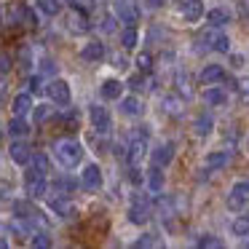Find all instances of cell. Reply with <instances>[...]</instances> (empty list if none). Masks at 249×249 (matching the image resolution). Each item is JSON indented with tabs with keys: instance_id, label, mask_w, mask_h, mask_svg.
Wrapping results in <instances>:
<instances>
[{
	"instance_id": "cell-1",
	"label": "cell",
	"mask_w": 249,
	"mask_h": 249,
	"mask_svg": "<svg viewBox=\"0 0 249 249\" xmlns=\"http://www.w3.org/2000/svg\"><path fill=\"white\" fill-rule=\"evenodd\" d=\"M51 156H54V161L59 163L62 169L72 172V169L83 166L86 147H83V142L75 140V137H62V140H56L54 145H51Z\"/></svg>"
},
{
	"instance_id": "cell-2",
	"label": "cell",
	"mask_w": 249,
	"mask_h": 249,
	"mask_svg": "<svg viewBox=\"0 0 249 249\" xmlns=\"http://www.w3.org/2000/svg\"><path fill=\"white\" fill-rule=\"evenodd\" d=\"M249 206V179H233L225 193V209L231 214H238Z\"/></svg>"
},
{
	"instance_id": "cell-3",
	"label": "cell",
	"mask_w": 249,
	"mask_h": 249,
	"mask_svg": "<svg viewBox=\"0 0 249 249\" xmlns=\"http://www.w3.org/2000/svg\"><path fill=\"white\" fill-rule=\"evenodd\" d=\"M174 14H177L179 24H185V27H196V24L204 22L206 6H204V0H179Z\"/></svg>"
},
{
	"instance_id": "cell-4",
	"label": "cell",
	"mask_w": 249,
	"mask_h": 249,
	"mask_svg": "<svg viewBox=\"0 0 249 249\" xmlns=\"http://www.w3.org/2000/svg\"><path fill=\"white\" fill-rule=\"evenodd\" d=\"M22 185H24V193H27V198H33V201H35V198H46V196H49V190H51L49 174L38 172V169H33V166H30V172H24Z\"/></svg>"
},
{
	"instance_id": "cell-5",
	"label": "cell",
	"mask_w": 249,
	"mask_h": 249,
	"mask_svg": "<svg viewBox=\"0 0 249 249\" xmlns=\"http://www.w3.org/2000/svg\"><path fill=\"white\" fill-rule=\"evenodd\" d=\"M150 198L142 193H131V201H129V209H126V220L131 222V225L137 228H145L147 222H150Z\"/></svg>"
},
{
	"instance_id": "cell-6",
	"label": "cell",
	"mask_w": 249,
	"mask_h": 249,
	"mask_svg": "<svg viewBox=\"0 0 249 249\" xmlns=\"http://www.w3.org/2000/svg\"><path fill=\"white\" fill-rule=\"evenodd\" d=\"M81 190L83 193H99L105 185V172L99 166V161H89L81 166Z\"/></svg>"
},
{
	"instance_id": "cell-7",
	"label": "cell",
	"mask_w": 249,
	"mask_h": 249,
	"mask_svg": "<svg viewBox=\"0 0 249 249\" xmlns=\"http://www.w3.org/2000/svg\"><path fill=\"white\" fill-rule=\"evenodd\" d=\"M46 97L51 99V102L56 105V107H70L72 105V86L70 81H65V78H51L49 83H46Z\"/></svg>"
},
{
	"instance_id": "cell-8",
	"label": "cell",
	"mask_w": 249,
	"mask_h": 249,
	"mask_svg": "<svg viewBox=\"0 0 249 249\" xmlns=\"http://www.w3.org/2000/svg\"><path fill=\"white\" fill-rule=\"evenodd\" d=\"M89 124L97 134H110L113 131V113L110 107H105V102H91L89 105Z\"/></svg>"
},
{
	"instance_id": "cell-9",
	"label": "cell",
	"mask_w": 249,
	"mask_h": 249,
	"mask_svg": "<svg viewBox=\"0 0 249 249\" xmlns=\"http://www.w3.org/2000/svg\"><path fill=\"white\" fill-rule=\"evenodd\" d=\"M110 11L118 17V22L124 27H137V22H140V8H137L134 0H113Z\"/></svg>"
},
{
	"instance_id": "cell-10",
	"label": "cell",
	"mask_w": 249,
	"mask_h": 249,
	"mask_svg": "<svg viewBox=\"0 0 249 249\" xmlns=\"http://www.w3.org/2000/svg\"><path fill=\"white\" fill-rule=\"evenodd\" d=\"M105 56H107V49H105V43L99 38L86 40V43L78 49V59L86 62V65H102Z\"/></svg>"
},
{
	"instance_id": "cell-11",
	"label": "cell",
	"mask_w": 249,
	"mask_h": 249,
	"mask_svg": "<svg viewBox=\"0 0 249 249\" xmlns=\"http://www.w3.org/2000/svg\"><path fill=\"white\" fill-rule=\"evenodd\" d=\"M201 102H204L206 107H212V110H220V107H228L231 94H228L225 86L212 83V86H204V91H201Z\"/></svg>"
},
{
	"instance_id": "cell-12",
	"label": "cell",
	"mask_w": 249,
	"mask_h": 249,
	"mask_svg": "<svg viewBox=\"0 0 249 249\" xmlns=\"http://www.w3.org/2000/svg\"><path fill=\"white\" fill-rule=\"evenodd\" d=\"M46 209H49L51 217H56V220H70V217L75 214V204H72L70 196H65V193L51 196V198L46 201Z\"/></svg>"
},
{
	"instance_id": "cell-13",
	"label": "cell",
	"mask_w": 249,
	"mask_h": 249,
	"mask_svg": "<svg viewBox=\"0 0 249 249\" xmlns=\"http://www.w3.org/2000/svg\"><path fill=\"white\" fill-rule=\"evenodd\" d=\"M233 161V153L231 147H217V150H209L204 158H201V163H204L206 172H222V169H228V163Z\"/></svg>"
},
{
	"instance_id": "cell-14",
	"label": "cell",
	"mask_w": 249,
	"mask_h": 249,
	"mask_svg": "<svg viewBox=\"0 0 249 249\" xmlns=\"http://www.w3.org/2000/svg\"><path fill=\"white\" fill-rule=\"evenodd\" d=\"M174 156H177V142L174 140H161V142H156L153 150H150V161L156 163V166H163V169L174 161Z\"/></svg>"
},
{
	"instance_id": "cell-15",
	"label": "cell",
	"mask_w": 249,
	"mask_h": 249,
	"mask_svg": "<svg viewBox=\"0 0 249 249\" xmlns=\"http://www.w3.org/2000/svg\"><path fill=\"white\" fill-rule=\"evenodd\" d=\"M233 19H236V11H233V8H228V6H212V8H206L204 22H206V27L225 30Z\"/></svg>"
},
{
	"instance_id": "cell-16",
	"label": "cell",
	"mask_w": 249,
	"mask_h": 249,
	"mask_svg": "<svg viewBox=\"0 0 249 249\" xmlns=\"http://www.w3.org/2000/svg\"><path fill=\"white\" fill-rule=\"evenodd\" d=\"M147 153H150L147 137L134 134V140H131L129 145H126V163H129V166H142V161H145Z\"/></svg>"
},
{
	"instance_id": "cell-17",
	"label": "cell",
	"mask_w": 249,
	"mask_h": 249,
	"mask_svg": "<svg viewBox=\"0 0 249 249\" xmlns=\"http://www.w3.org/2000/svg\"><path fill=\"white\" fill-rule=\"evenodd\" d=\"M124 89H126V83L121 81V78H102L97 91H99V99H102V102H118V99L124 97Z\"/></svg>"
},
{
	"instance_id": "cell-18",
	"label": "cell",
	"mask_w": 249,
	"mask_h": 249,
	"mask_svg": "<svg viewBox=\"0 0 249 249\" xmlns=\"http://www.w3.org/2000/svg\"><path fill=\"white\" fill-rule=\"evenodd\" d=\"M115 105H118V113L124 115V118H142V115H145V102L137 97V91L134 94H124Z\"/></svg>"
},
{
	"instance_id": "cell-19",
	"label": "cell",
	"mask_w": 249,
	"mask_h": 249,
	"mask_svg": "<svg viewBox=\"0 0 249 249\" xmlns=\"http://www.w3.org/2000/svg\"><path fill=\"white\" fill-rule=\"evenodd\" d=\"M8 110H11V115H33V110H35V99H33V91H19V94H14L11 97V102H8Z\"/></svg>"
},
{
	"instance_id": "cell-20",
	"label": "cell",
	"mask_w": 249,
	"mask_h": 249,
	"mask_svg": "<svg viewBox=\"0 0 249 249\" xmlns=\"http://www.w3.org/2000/svg\"><path fill=\"white\" fill-rule=\"evenodd\" d=\"M6 134L11 137V140H27V137L33 134V124H30L24 115H11V118L6 121Z\"/></svg>"
},
{
	"instance_id": "cell-21",
	"label": "cell",
	"mask_w": 249,
	"mask_h": 249,
	"mask_svg": "<svg viewBox=\"0 0 249 249\" xmlns=\"http://www.w3.org/2000/svg\"><path fill=\"white\" fill-rule=\"evenodd\" d=\"M225 78H228V72H225V67H222L220 62H206V65L198 70V81H201V86H212V83H222Z\"/></svg>"
},
{
	"instance_id": "cell-22",
	"label": "cell",
	"mask_w": 249,
	"mask_h": 249,
	"mask_svg": "<svg viewBox=\"0 0 249 249\" xmlns=\"http://www.w3.org/2000/svg\"><path fill=\"white\" fill-rule=\"evenodd\" d=\"M214 115L206 113V110H201V113H196L193 124H190V129H193V134L198 137V140H206V137L214 134Z\"/></svg>"
},
{
	"instance_id": "cell-23",
	"label": "cell",
	"mask_w": 249,
	"mask_h": 249,
	"mask_svg": "<svg viewBox=\"0 0 249 249\" xmlns=\"http://www.w3.org/2000/svg\"><path fill=\"white\" fill-rule=\"evenodd\" d=\"M8 158H11L17 166H30V161H33V147L24 140H11V145H8Z\"/></svg>"
},
{
	"instance_id": "cell-24",
	"label": "cell",
	"mask_w": 249,
	"mask_h": 249,
	"mask_svg": "<svg viewBox=\"0 0 249 249\" xmlns=\"http://www.w3.org/2000/svg\"><path fill=\"white\" fill-rule=\"evenodd\" d=\"M158 105H161V113L169 115V118H179V115L185 113L182 94H163V97L158 99Z\"/></svg>"
},
{
	"instance_id": "cell-25",
	"label": "cell",
	"mask_w": 249,
	"mask_h": 249,
	"mask_svg": "<svg viewBox=\"0 0 249 249\" xmlns=\"http://www.w3.org/2000/svg\"><path fill=\"white\" fill-rule=\"evenodd\" d=\"M145 188L150 190L153 196H161V193H163V188H166V174H163V166H156V163H153V166L147 169V182H145Z\"/></svg>"
},
{
	"instance_id": "cell-26",
	"label": "cell",
	"mask_w": 249,
	"mask_h": 249,
	"mask_svg": "<svg viewBox=\"0 0 249 249\" xmlns=\"http://www.w3.org/2000/svg\"><path fill=\"white\" fill-rule=\"evenodd\" d=\"M67 30H70L72 35H86L89 30H91V24H89L86 14L78 8V11H72L70 17H67Z\"/></svg>"
},
{
	"instance_id": "cell-27",
	"label": "cell",
	"mask_w": 249,
	"mask_h": 249,
	"mask_svg": "<svg viewBox=\"0 0 249 249\" xmlns=\"http://www.w3.org/2000/svg\"><path fill=\"white\" fill-rule=\"evenodd\" d=\"M118 43L124 51H134L137 46H140V30L137 27H124L118 33Z\"/></svg>"
},
{
	"instance_id": "cell-28",
	"label": "cell",
	"mask_w": 249,
	"mask_h": 249,
	"mask_svg": "<svg viewBox=\"0 0 249 249\" xmlns=\"http://www.w3.org/2000/svg\"><path fill=\"white\" fill-rule=\"evenodd\" d=\"M30 166L38 169V172H43V174H51L54 172V156H49V153H43V150H35Z\"/></svg>"
},
{
	"instance_id": "cell-29",
	"label": "cell",
	"mask_w": 249,
	"mask_h": 249,
	"mask_svg": "<svg viewBox=\"0 0 249 249\" xmlns=\"http://www.w3.org/2000/svg\"><path fill=\"white\" fill-rule=\"evenodd\" d=\"M35 8H38L46 19H56L62 14V0H35Z\"/></svg>"
},
{
	"instance_id": "cell-30",
	"label": "cell",
	"mask_w": 249,
	"mask_h": 249,
	"mask_svg": "<svg viewBox=\"0 0 249 249\" xmlns=\"http://www.w3.org/2000/svg\"><path fill=\"white\" fill-rule=\"evenodd\" d=\"M27 244H30V247H35V249H49V247H54V238H51L49 231L40 228V231H33L27 236Z\"/></svg>"
},
{
	"instance_id": "cell-31",
	"label": "cell",
	"mask_w": 249,
	"mask_h": 249,
	"mask_svg": "<svg viewBox=\"0 0 249 249\" xmlns=\"http://www.w3.org/2000/svg\"><path fill=\"white\" fill-rule=\"evenodd\" d=\"M231 233L236 238H247L249 236V214H244V212H238L236 217H233V222H231Z\"/></svg>"
},
{
	"instance_id": "cell-32",
	"label": "cell",
	"mask_w": 249,
	"mask_h": 249,
	"mask_svg": "<svg viewBox=\"0 0 249 249\" xmlns=\"http://www.w3.org/2000/svg\"><path fill=\"white\" fill-rule=\"evenodd\" d=\"M35 65H38V72H40V75L56 78V72H59V65H56V59H54V56H49V54L35 56Z\"/></svg>"
},
{
	"instance_id": "cell-33",
	"label": "cell",
	"mask_w": 249,
	"mask_h": 249,
	"mask_svg": "<svg viewBox=\"0 0 249 249\" xmlns=\"http://www.w3.org/2000/svg\"><path fill=\"white\" fill-rule=\"evenodd\" d=\"M54 107H56V105L51 102V99H49V102L35 105V110H33V121H35V124H46V121H49L51 115H54Z\"/></svg>"
},
{
	"instance_id": "cell-34",
	"label": "cell",
	"mask_w": 249,
	"mask_h": 249,
	"mask_svg": "<svg viewBox=\"0 0 249 249\" xmlns=\"http://www.w3.org/2000/svg\"><path fill=\"white\" fill-rule=\"evenodd\" d=\"M78 185H81V179H70V177H54V182H51V188L56 190V193H65V196H70V190H75Z\"/></svg>"
},
{
	"instance_id": "cell-35",
	"label": "cell",
	"mask_w": 249,
	"mask_h": 249,
	"mask_svg": "<svg viewBox=\"0 0 249 249\" xmlns=\"http://www.w3.org/2000/svg\"><path fill=\"white\" fill-rule=\"evenodd\" d=\"M236 97H238V105L241 107H249V75H241L236 81Z\"/></svg>"
},
{
	"instance_id": "cell-36",
	"label": "cell",
	"mask_w": 249,
	"mask_h": 249,
	"mask_svg": "<svg viewBox=\"0 0 249 249\" xmlns=\"http://www.w3.org/2000/svg\"><path fill=\"white\" fill-rule=\"evenodd\" d=\"M118 24H121V22H118V17H115V14L110 11V14H105V17L99 19L97 30H99V33H102V35H113L115 30H118Z\"/></svg>"
},
{
	"instance_id": "cell-37",
	"label": "cell",
	"mask_w": 249,
	"mask_h": 249,
	"mask_svg": "<svg viewBox=\"0 0 249 249\" xmlns=\"http://www.w3.org/2000/svg\"><path fill=\"white\" fill-rule=\"evenodd\" d=\"M174 83H177V94H182V97H190L193 94V89H190V75L179 67L177 75H174Z\"/></svg>"
},
{
	"instance_id": "cell-38",
	"label": "cell",
	"mask_w": 249,
	"mask_h": 249,
	"mask_svg": "<svg viewBox=\"0 0 249 249\" xmlns=\"http://www.w3.org/2000/svg\"><path fill=\"white\" fill-rule=\"evenodd\" d=\"M196 247H201V249H220V247H225V241L217 238V236H212V233H204V236L196 238Z\"/></svg>"
},
{
	"instance_id": "cell-39",
	"label": "cell",
	"mask_w": 249,
	"mask_h": 249,
	"mask_svg": "<svg viewBox=\"0 0 249 249\" xmlns=\"http://www.w3.org/2000/svg\"><path fill=\"white\" fill-rule=\"evenodd\" d=\"M131 247H161V238H158L156 233L145 231V233H140V236L131 241Z\"/></svg>"
},
{
	"instance_id": "cell-40",
	"label": "cell",
	"mask_w": 249,
	"mask_h": 249,
	"mask_svg": "<svg viewBox=\"0 0 249 249\" xmlns=\"http://www.w3.org/2000/svg\"><path fill=\"white\" fill-rule=\"evenodd\" d=\"M153 62H156V59H153L150 51H140V54H137V59H134V67H137L140 72H145V75H147V72L153 70Z\"/></svg>"
},
{
	"instance_id": "cell-41",
	"label": "cell",
	"mask_w": 249,
	"mask_h": 249,
	"mask_svg": "<svg viewBox=\"0 0 249 249\" xmlns=\"http://www.w3.org/2000/svg\"><path fill=\"white\" fill-rule=\"evenodd\" d=\"M228 65H231V70H244V67H249V54H236V51H231L228 54Z\"/></svg>"
},
{
	"instance_id": "cell-42",
	"label": "cell",
	"mask_w": 249,
	"mask_h": 249,
	"mask_svg": "<svg viewBox=\"0 0 249 249\" xmlns=\"http://www.w3.org/2000/svg\"><path fill=\"white\" fill-rule=\"evenodd\" d=\"M129 182L134 185V188H145V182H147V172L142 174V169H140V166H129Z\"/></svg>"
},
{
	"instance_id": "cell-43",
	"label": "cell",
	"mask_w": 249,
	"mask_h": 249,
	"mask_svg": "<svg viewBox=\"0 0 249 249\" xmlns=\"http://www.w3.org/2000/svg\"><path fill=\"white\" fill-rule=\"evenodd\" d=\"M56 118H59L62 124L72 126V124H78V110L75 107H62V113H56Z\"/></svg>"
},
{
	"instance_id": "cell-44",
	"label": "cell",
	"mask_w": 249,
	"mask_h": 249,
	"mask_svg": "<svg viewBox=\"0 0 249 249\" xmlns=\"http://www.w3.org/2000/svg\"><path fill=\"white\" fill-rule=\"evenodd\" d=\"M43 78H46V75H40V72H35V75H30V78H27V89H30V91H35V94L46 91V86H43Z\"/></svg>"
},
{
	"instance_id": "cell-45",
	"label": "cell",
	"mask_w": 249,
	"mask_h": 249,
	"mask_svg": "<svg viewBox=\"0 0 249 249\" xmlns=\"http://www.w3.org/2000/svg\"><path fill=\"white\" fill-rule=\"evenodd\" d=\"M110 62H113V70H121V72H129V67H131V62L126 59V56L121 54V51L110 56Z\"/></svg>"
},
{
	"instance_id": "cell-46",
	"label": "cell",
	"mask_w": 249,
	"mask_h": 249,
	"mask_svg": "<svg viewBox=\"0 0 249 249\" xmlns=\"http://www.w3.org/2000/svg\"><path fill=\"white\" fill-rule=\"evenodd\" d=\"M238 17L249 22V0H238Z\"/></svg>"
},
{
	"instance_id": "cell-47",
	"label": "cell",
	"mask_w": 249,
	"mask_h": 249,
	"mask_svg": "<svg viewBox=\"0 0 249 249\" xmlns=\"http://www.w3.org/2000/svg\"><path fill=\"white\" fill-rule=\"evenodd\" d=\"M166 3H169V0H145V6L150 8V11H161Z\"/></svg>"
},
{
	"instance_id": "cell-48",
	"label": "cell",
	"mask_w": 249,
	"mask_h": 249,
	"mask_svg": "<svg viewBox=\"0 0 249 249\" xmlns=\"http://www.w3.org/2000/svg\"><path fill=\"white\" fill-rule=\"evenodd\" d=\"M8 72H11V54L3 51V75H8Z\"/></svg>"
},
{
	"instance_id": "cell-49",
	"label": "cell",
	"mask_w": 249,
	"mask_h": 249,
	"mask_svg": "<svg viewBox=\"0 0 249 249\" xmlns=\"http://www.w3.org/2000/svg\"><path fill=\"white\" fill-rule=\"evenodd\" d=\"M244 150L249 153V134H247V140H244Z\"/></svg>"
},
{
	"instance_id": "cell-50",
	"label": "cell",
	"mask_w": 249,
	"mask_h": 249,
	"mask_svg": "<svg viewBox=\"0 0 249 249\" xmlns=\"http://www.w3.org/2000/svg\"><path fill=\"white\" fill-rule=\"evenodd\" d=\"M244 247H249V236H247V238H244Z\"/></svg>"
}]
</instances>
